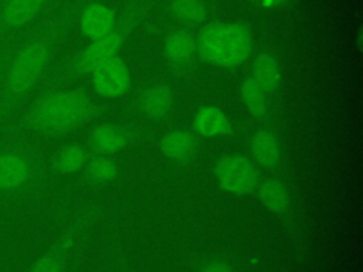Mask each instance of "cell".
<instances>
[{
	"label": "cell",
	"instance_id": "1",
	"mask_svg": "<svg viewBox=\"0 0 363 272\" xmlns=\"http://www.w3.org/2000/svg\"><path fill=\"white\" fill-rule=\"evenodd\" d=\"M108 112L109 108L98 103L84 88H60L40 92L26 112L6 128L55 137L71 133Z\"/></svg>",
	"mask_w": 363,
	"mask_h": 272
},
{
	"label": "cell",
	"instance_id": "2",
	"mask_svg": "<svg viewBox=\"0 0 363 272\" xmlns=\"http://www.w3.org/2000/svg\"><path fill=\"white\" fill-rule=\"evenodd\" d=\"M0 133V201L40 196L50 176L48 159L27 133L9 128Z\"/></svg>",
	"mask_w": 363,
	"mask_h": 272
},
{
	"label": "cell",
	"instance_id": "3",
	"mask_svg": "<svg viewBox=\"0 0 363 272\" xmlns=\"http://www.w3.org/2000/svg\"><path fill=\"white\" fill-rule=\"evenodd\" d=\"M57 37L58 27L54 26L31 37L13 52L0 92V132L47 72Z\"/></svg>",
	"mask_w": 363,
	"mask_h": 272
},
{
	"label": "cell",
	"instance_id": "4",
	"mask_svg": "<svg viewBox=\"0 0 363 272\" xmlns=\"http://www.w3.org/2000/svg\"><path fill=\"white\" fill-rule=\"evenodd\" d=\"M139 11L140 7H130L123 21H121L119 26H115V28L109 34L96 40H91V42L75 55L47 71L37 86L38 94L67 88L79 78L89 76L99 64L105 62L112 57H116L125 44L126 35L136 23L140 14Z\"/></svg>",
	"mask_w": 363,
	"mask_h": 272
},
{
	"label": "cell",
	"instance_id": "5",
	"mask_svg": "<svg viewBox=\"0 0 363 272\" xmlns=\"http://www.w3.org/2000/svg\"><path fill=\"white\" fill-rule=\"evenodd\" d=\"M252 33L237 21L206 24L196 37V52L207 64L220 68L242 65L252 54Z\"/></svg>",
	"mask_w": 363,
	"mask_h": 272
},
{
	"label": "cell",
	"instance_id": "6",
	"mask_svg": "<svg viewBox=\"0 0 363 272\" xmlns=\"http://www.w3.org/2000/svg\"><path fill=\"white\" fill-rule=\"evenodd\" d=\"M218 187L233 196H250L261 180L257 164L245 154L230 153L218 157L213 166Z\"/></svg>",
	"mask_w": 363,
	"mask_h": 272
},
{
	"label": "cell",
	"instance_id": "7",
	"mask_svg": "<svg viewBox=\"0 0 363 272\" xmlns=\"http://www.w3.org/2000/svg\"><path fill=\"white\" fill-rule=\"evenodd\" d=\"M98 214V207L95 204H88L82 207L67 230L57 238V241L45 251L41 256L35 259L30 272H64V264L67 255L72 249L78 235L94 221Z\"/></svg>",
	"mask_w": 363,
	"mask_h": 272
},
{
	"label": "cell",
	"instance_id": "8",
	"mask_svg": "<svg viewBox=\"0 0 363 272\" xmlns=\"http://www.w3.org/2000/svg\"><path fill=\"white\" fill-rule=\"evenodd\" d=\"M150 136L152 133L142 128L119 123H99L89 130L85 146L91 154L112 156Z\"/></svg>",
	"mask_w": 363,
	"mask_h": 272
},
{
	"label": "cell",
	"instance_id": "9",
	"mask_svg": "<svg viewBox=\"0 0 363 272\" xmlns=\"http://www.w3.org/2000/svg\"><path fill=\"white\" fill-rule=\"evenodd\" d=\"M89 76L94 91L104 98H118L130 86L129 68L118 55L99 64Z\"/></svg>",
	"mask_w": 363,
	"mask_h": 272
},
{
	"label": "cell",
	"instance_id": "10",
	"mask_svg": "<svg viewBox=\"0 0 363 272\" xmlns=\"http://www.w3.org/2000/svg\"><path fill=\"white\" fill-rule=\"evenodd\" d=\"M173 101V89L169 84H153L138 94L133 110L150 122H163L172 113Z\"/></svg>",
	"mask_w": 363,
	"mask_h": 272
},
{
	"label": "cell",
	"instance_id": "11",
	"mask_svg": "<svg viewBox=\"0 0 363 272\" xmlns=\"http://www.w3.org/2000/svg\"><path fill=\"white\" fill-rule=\"evenodd\" d=\"M196 37L183 28L167 34L163 44V55L169 69L176 75H184L196 57Z\"/></svg>",
	"mask_w": 363,
	"mask_h": 272
},
{
	"label": "cell",
	"instance_id": "12",
	"mask_svg": "<svg viewBox=\"0 0 363 272\" xmlns=\"http://www.w3.org/2000/svg\"><path fill=\"white\" fill-rule=\"evenodd\" d=\"M162 154L172 163L189 164L199 152V137L189 129H172L159 140Z\"/></svg>",
	"mask_w": 363,
	"mask_h": 272
},
{
	"label": "cell",
	"instance_id": "13",
	"mask_svg": "<svg viewBox=\"0 0 363 272\" xmlns=\"http://www.w3.org/2000/svg\"><path fill=\"white\" fill-rule=\"evenodd\" d=\"M251 160L265 170H274L282 159V147L278 135L269 128L257 129L250 139Z\"/></svg>",
	"mask_w": 363,
	"mask_h": 272
},
{
	"label": "cell",
	"instance_id": "14",
	"mask_svg": "<svg viewBox=\"0 0 363 272\" xmlns=\"http://www.w3.org/2000/svg\"><path fill=\"white\" fill-rule=\"evenodd\" d=\"M193 132L201 137H223L233 133V123L228 115L214 105L199 108L191 119Z\"/></svg>",
	"mask_w": 363,
	"mask_h": 272
},
{
	"label": "cell",
	"instance_id": "15",
	"mask_svg": "<svg viewBox=\"0 0 363 272\" xmlns=\"http://www.w3.org/2000/svg\"><path fill=\"white\" fill-rule=\"evenodd\" d=\"M250 76L268 98L274 96L282 84L281 64L272 52H261L252 61Z\"/></svg>",
	"mask_w": 363,
	"mask_h": 272
},
{
	"label": "cell",
	"instance_id": "16",
	"mask_svg": "<svg viewBox=\"0 0 363 272\" xmlns=\"http://www.w3.org/2000/svg\"><path fill=\"white\" fill-rule=\"evenodd\" d=\"M116 26V17L111 7L92 3L86 6L79 16V27L85 37L96 40L109 34Z\"/></svg>",
	"mask_w": 363,
	"mask_h": 272
},
{
	"label": "cell",
	"instance_id": "17",
	"mask_svg": "<svg viewBox=\"0 0 363 272\" xmlns=\"http://www.w3.org/2000/svg\"><path fill=\"white\" fill-rule=\"evenodd\" d=\"M254 194L268 211L279 217H288L291 210V197L286 184L281 178H261Z\"/></svg>",
	"mask_w": 363,
	"mask_h": 272
},
{
	"label": "cell",
	"instance_id": "18",
	"mask_svg": "<svg viewBox=\"0 0 363 272\" xmlns=\"http://www.w3.org/2000/svg\"><path fill=\"white\" fill-rule=\"evenodd\" d=\"M79 183L88 188H98L112 183L119 174V166L111 156L91 154L79 171Z\"/></svg>",
	"mask_w": 363,
	"mask_h": 272
},
{
	"label": "cell",
	"instance_id": "19",
	"mask_svg": "<svg viewBox=\"0 0 363 272\" xmlns=\"http://www.w3.org/2000/svg\"><path fill=\"white\" fill-rule=\"evenodd\" d=\"M91 153L86 146L79 143H68L61 146L52 156L48 159L50 173L57 174H75L79 173L85 163L88 162Z\"/></svg>",
	"mask_w": 363,
	"mask_h": 272
},
{
	"label": "cell",
	"instance_id": "20",
	"mask_svg": "<svg viewBox=\"0 0 363 272\" xmlns=\"http://www.w3.org/2000/svg\"><path fill=\"white\" fill-rule=\"evenodd\" d=\"M45 0H6L0 10V28L16 30L28 24Z\"/></svg>",
	"mask_w": 363,
	"mask_h": 272
},
{
	"label": "cell",
	"instance_id": "21",
	"mask_svg": "<svg viewBox=\"0 0 363 272\" xmlns=\"http://www.w3.org/2000/svg\"><path fill=\"white\" fill-rule=\"evenodd\" d=\"M240 99L245 109L258 120H265L269 116V103L267 94L247 76L240 85Z\"/></svg>",
	"mask_w": 363,
	"mask_h": 272
},
{
	"label": "cell",
	"instance_id": "22",
	"mask_svg": "<svg viewBox=\"0 0 363 272\" xmlns=\"http://www.w3.org/2000/svg\"><path fill=\"white\" fill-rule=\"evenodd\" d=\"M169 11L179 21L197 26L207 20L208 10L203 0H172Z\"/></svg>",
	"mask_w": 363,
	"mask_h": 272
},
{
	"label": "cell",
	"instance_id": "23",
	"mask_svg": "<svg viewBox=\"0 0 363 272\" xmlns=\"http://www.w3.org/2000/svg\"><path fill=\"white\" fill-rule=\"evenodd\" d=\"M199 272H234V271H233V268H231L227 262L213 259V261L206 262V264L200 268Z\"/></svg>",
	"mask_w": 363,
	"mask_h": 272
},
{
	"label": "cell",
	"instance_id": "24",
	"mask_svg": "<svg viewBox=\"0 0 363 272\" xmlns=\"http://www.w3.org/2000/svg\"><path fill=\"white\" fill-rule=\"evenodd\" d=\"M11 55L13 54H10V52L0 54V92H1V85H3V79H4V74H6V69H7V65H9V61H10Z\"/></svg>",
	"mask_w": 363,
	"mask_h": 272
},
{
	"label": "cell",
	"instance_id": "25",
	"mask_svg": "<svg viewBox=\"0 0 363 272\" xmlns=\"http://www.w3.org/2000/svg\"><path fill=\"white\" fill-rule=\"evenodd\" d=\"M288 0H262V4L265 7H281L286 3Z\"/></svg>",
	"mask_w": 363,
	"mask_h": 272
}]
</instances>
